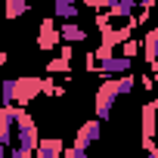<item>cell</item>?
<instances>
[{
	"instance_id": "4",
	"label": "cell",
	"mask_w": 158,
	"mask_h": 158,
	"mask_svg": "<svg viewBox=\"0 0 158 158\" xmlns=\"http://www.w3.org/2000/svg\"><path fill=\"white\" fill-rule=\"evenodd\" d=\"M99 139H102V124H99L96 118L84 121L81 127H77V133H74V146H77V149H90V146L99 143Z\"/></svg>"
},
{
	"instance_id": "2",
	"label": "cell",
	"mask_w": 158,
	"mask_h": 158,
	"mask_svg": "<svg viewBox=\"0 0 158 158\" xmlns=\"http://www.w3.org/2000/svg\"><path fill=\"white\" fill-rule=\"evenodd\" d=\"M37 96H40V77L37 74H19V77H13V106L16 109H28Z\"/></svg>"
},
{
	"instance_id": "13",
	"label": "cell",
	"mask_w": 158,
	"mask_h": 158,
	"mask_svg": "<svg viewBox=\"0 0 158 158\" xmlns=\"http://www.w3.org/2000/svg\"><path fill=\"white\" fill-rule=\"evenodd\" d=\"M118 56H124V59H130V62H133V59L139 56V40H136V37L124 40V44H121V53H118Z\"/></svg>"
},
{
	"instance_id": "17",
	"label": "cell",
	"mask_w": 158,
	"mask_h": 158,
	"mask_svg": "<svg viewBox=\"0 0 158 158\" xmlns=\"http://www.w3.org/2000/svg\"><path fill=\"white\" fill-rule=\"evenodd\" d=\"M139 84H143V90L149 93V90H152V74H143V81H139Z\"/></svg>"
},
{
	"instance_id": "5",
	"label": "cell",
	"mask_w": 158,
	"mask_h": 158,
	"mask_svg": "<svg viewBox=\"0 0 158 158\" xmlns=\"http://www.w3.org/2000/svg\"><path fill=\"white\" fill-rule=\"evenodd\" d=\"M56 31H59V40L68 44V47H74V44H87V37H90V31L81 28L77 22H59Z\"/></svg>"
},
{
	"instance_id": "19",
	"label": "cell",
	"mask_w": 158,
	"mask_h": 158,
	"mask_svg": "<svg viewBox=\"0 0 158 158\" xmlns=\"http://www.w3.org/2000/svg\"><path fill=\"white\" fill-rule=\"evenodd\" d=\"M146 158H158V152H149V155H146Z\"/></svg>"
},
{
	"instance_id": "11",
	"label": "cell",
	"mask_w": 158,
	"mask_h": 158,
	"mask_svg": "<svg viewBox=\"0 0 158 158\" xmlns=\"http://www.w3.org/2000/svg\"><path fill=\"white\" fill-rule=\"evenodd\" d=\"M28 10H31V6L25 3V0H3V19H10V22H13V19H22Z\"/></svg>"
},
{
	"instance_id": "1",
	"label": "cell",
	"mask_w": 158,
	"mask_h": 158,
	"mask_svg": "<svg viewBox=\"0 0 158 158\" xmlns=\"http://www.w3.org/2000/svg\"><path fill=\"white\" fill-rule=\"evenodd\" d=\"M121 99V87H118V77H112V81H102L96 87V99H93V112H96V121L102 124L106 118H112L115 106Z\"/></svg>"
},
{
	"instance_id": "7",
	"label": "cell",
	"mask_w": 158,
	"mask_h": 158,
	"mask_svg": "<svg viewBox=\"0 0 158 158\" xmlns=\"http://www.w3.org/2000/svg\"><path fill=\"white\" fill-rule=\"evenodd\" d=\"M62 152H65V143L59 136H40L37 149H34V158H62Z\"/></svg>"
},
{
	"instance_id": "8",
	"label": "cell",
	"mask_w": 158,
	"mask_h": 158,
	"mask_svg": "<svg viewBox=\"0 0 158 158\" xmlns=\"http://www.w3.org/2000/svg\"><path fill=\"white\" fill-rule=\"evenodd\" d=\"M59 47V31L53 19H40V31H37V50H53Z\"/></svg>"
},
{
	"instance_id": "14",
	"label": "cell",
	"mask_w": 158,
	"mask_h": 158,
	"mask_svg": "<svg viewBox=\"0 0 158 158\" xmlns=\"http://www.w3.org/2000/svg\"><path fill=\"white\" fill-rule=\"evenodd\" d=\"M118 87H121V96H130L133 87H136V77H133V74H121V77H118Z\"/></svg>"
},
{
	"instance_id": "18",
	"label": "cell",
	"mask_w": 158,
	"mask_h": 158,
	"mask_svg": "<svg viewBox=\"0 0 158 158\" xmlns=\"http://www.w3.org/2000/svg\"><path fill=\"white\" fill-rule=\"evenodd\" d=\"M3 65H6V50L0 47V68H3Z\"/></svg>"
},
{
	"instance_id": "16",
	"label": "cell",
	"mask_w": 158,
	"mask_h": 158,
	"mask_svg": "<svg viewBox=\"0 0 158 158\" xmlns=\"http://www.w3.org/2000/svg\"><path fill=\"white\" fill-rule=\"evenodd\" d=\"M71 56H74V47H68V44H62V47H59V59H65V62H71Z\"/></svg>"
},
{
	"instance_id": "3",
	"label": "cell",
	"mask_w": 158,
	"mask_h": 158,
	"mask_svg": "<svg viewBox=\"0 0 158 158\" xmlns=\"http://www.w3.org/2000/svg\"><path fill=\"white\" fill-rule=\"evenodd\" d=\"M130 71H133V62L118 56V53L106 62H96V74H102V81H112V77H121V74H130Z\"/></svg>"
},
{
	"instance_id": "6",
	"label": "cell",
	"mask_w": 158,
	"mask_h": 158,
	"mask_svg": "<svg viewBox=\"0 0 158 158\" xmlns=\"http://www.w3.org/2000/svg\"><path fill=\"white\" fill-rule=\"evenodd\" d=\"M139 50H143V56L149 62V74H155V68H158V28L146 31V40L139 44Z\"/></svg>"
},
{
	"instance_id": "10",
	"label": "cell",
	"mask_w": 158,
	"mask_h": 158,
	"mask_svg": "<svg viewBox=\"0 0 158 158\" xmlns=\"http://www.w3.org/2000/svg\"><path fill=\"white\" fill-rule=\"evenodd\" d=\"M139 115H143V139H155V99H146Z\"/></svg>"
},
{
	"instance_id": "15",
	"label": "cell",
	"mask_w": 158,
	"mask_h": 158,
	"mask_svg": "<svg viewBox=\"0 0 158 158\" xmlns=\"http://www.w3.org/2000/svg\"><path fill=\"white\" fill-rule=\"evenodd\" d=\"M62 155H65V158H90V155H87V149H77V146H71V149H65Z\"/></svg>"
},
{
	"instance_id": "9",
	"label": "cell",
	"mask_w": 158,
	"mask_h": 158,
	"mask_svg": "<svg viewBox=\"0 0 158 158\" xmlns=\"http://www.w3.org/2000/svg\"><path fill=\"white\" fill-rule=\"evenodd\" d=\"M53 16L59 22H77V16H81V6L71 3V0H56L53 3Z\"/></svg>"
},
{
	"instance_id": "12",
	"label": "cell",
	"mask_w": 158,
	"mask_h": 158,
	"mask_svg": "<svg viewBox=\"0 0 158 158\" xmlns=\"http://www.w3.org/2000/svg\"><path fill=\"white\" fill-rule=\"evenodd\" d=\"M53 74H71V62H65V59H50L47 62V77H53Z\"/></svg>"
}]
</instances>
